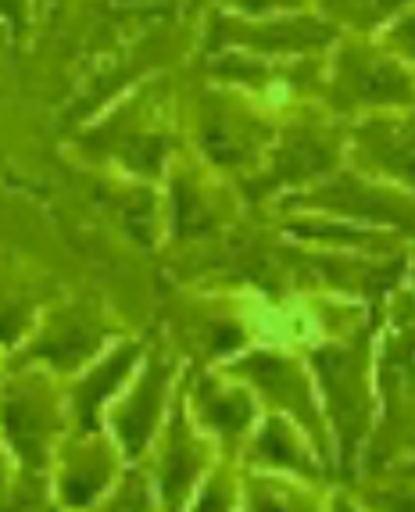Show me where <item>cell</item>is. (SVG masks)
I'll return each instance as SVG.
<instances>
[{
    "label": "cell",
    "instance_id": "cell-1",
    "mask_svg": "<svg viewBox=\"0 0 415 512\" xmlns=\"http://www.w3.org/2000/svg\"><path fill=\"white\" fill-rule=\"evenodd\" d=\"M380 326L383 312H373L308 351V366H312L315 387H319V402L333 437V455H337V484H351L358 477L365 444L376 427Z\"/></svg>",
    "mask_w": 415,
    "mask_h": 512
},
{
    "label": "cell",
    "instance_id": "cell-2",
    "mask_svg": "<svg viewBox=\"0 0 415 512\" xmlns=\"http://www.w3.org/2000/svg\"><path fill=\"white\" fill-rule=\"evenodd\" d=\"M376 348V412L373 437L365 444L358 473H383L415 462V291L390 298Z\"/></svg>",
    "mask_w": 415,
    "mask_h": 512
},
{
    "label": "cell",
    "instance_id": "cell-3",
    "mask_svg": "<svg viewBox=\"0 0 415 512\" xmlns=\"http://www.w3.org/2000/svg\"><path fill=\"white\" fill-rule=\"evenodd\" d=\"M222 369L229 376L244 380L258 394V402L265 405V412L287 416L290 423H297V427L305 430V437L315 444L319 459L326 462V470L337 480V455H333L330 423H326V412H322L319 387H315L308 359H297V355L280 348H247Z\"/></svg>",
    "mask_w": 415,
    "mask_h": 512
},
{
    "label": "cell",
    "instance_id": "cell-4",
    "mask_svg": "<svg viewBox=\"0 0 415 512\" xmlns=\"http://www.w3.org/2000/svg\"><path fill=\"white\" fill-rule=\"evenodd\" d=\"M187 405L194 423L222 444L226 459H240L262 423L258 394L226 369H187Z\"/></svg>",
    "mask_w": 415,
    "mask_h": 512
},
{
    "label": "cell",
    "instance_id": "cell-5",
    "mask_svg": "<svg viewBox=\"0 0 415 512\" xmlns=\"http://www.w3.org/2000/svg\"><path fill=\"white\" fill-rule=\"evenodd\" d=\"M58 423L61 412L54 405L51 380L43 373L18 376L0 398V430L26 470L40 473L54 462V455H58L54 441L61 434Z\"/></svg>",
    "mask_w": 415,
    "mask_h": 512
},
{
    "label": "cell",
    "instance_id": "cell-6",
    "mask_svg": "<svg viewBox=\"0 0 415 512\" xmlns=\"http://www.w3.org/2000/svg\"><path fill=\"white\" fill-rule=\"evenodd\" d=\"M215 466L208 434L194 423L187 405V394L179 391L169 405V427H165V444H161V505L165 512H190L197 487Z\"/></svg>",
    "mask_w": 415,
    "mask_h": 512
},
{
    "label": "cell",
    "instance_id": "cell-7",
    "mask_svg": "<svg viewBox=\"0 0 415 512\" xmlns=\"http://www.w3.org/2000/svg\"><path fill=\"white\" fill-rule=\"evenodd\" d=\"M240 462H244V470L280 473V477L312 480V484H337L333 473L326 470V462L315 452V444L305 437V430L290 423L287 416H276V412L262 416Z\"/></svg>",
    "mask_w": 415,
    "mask_h": 512
},
{
    "label": "cell",
    "instance_id": "cell-8",
    "mask_svg": "<svg viewBox=\"0 0 415 512\" xmlns=\"http://www.w3.org/2000/svg\"><path fill=\"white\" fill-rule=\"evenodd\" d=\"M172 380H176V366L165 355H154L147 359V366L140 369V380L133 384L129 398H122L115 409H111V430H115V444L126 459H140L151 444L154 430L161 427V416L169 409V398H176L172 391Z\"/></svg>",
    "mask_w": 415,
    "mask_h": 512
},
{
    "label": "cell",
    "instance_id": "cell-9",
    "mask_svg": "<svg viewBox=\"0 0 415 512\" xmlns=\"http://www.w3.org/2000/svg\"><path fill=\"white\" fill-rule=\"evenodd\" d=\"M301 205L340 215V219L369 222L376 230L387 226L394 233L415 237V194H398V190L376 187V183H365L358 176H340L330 187L308 194V201H301Z\"/></svg>",
    "mask_w": 415,
    "mask_h": 512
},
{
    "label": "cell",
    "instance_id": "cell-10",
    "mask_svg": "<svg viewBox=\"0 0 415 512\" xmlns=\"http://www.w3.org/2000/svg\"><path fill=\"white\" fill-rule=\"evenodd\" d=\"M115 480V448L101 434L68 437L54 455V491L68 512L90 509L108 495Z\"/></svg>",
    "mask_w": 415,
    "mask_h": 512
},
{
    "label": "cell",
    "instance_id": "cell-11",
    "mask_svg": "<svg viewBox=\"0 0 415 512\" xmlns=\"http://www.w3.org/2000/svg\"><path fill=\"white\" fill-rule=\"evenodd\" d=\"M355 154L365 172H380L415 194V115L365 122L355 133Z\"/></svg>",
    "mask_w": 415,
    "mask_h": 512
},
{
    "label": "cell",
    "instance_id": "cell-12",
    "mask_svg": "<svg viewBox=\"0 0 415 512\" xmlns=\"http://www.w3.org/2000/svg\"><path fill=\"white\" fill-rule=\"evenodd\" d=\"M333 484L280 477V473L244 470V498L240 512H326Z\"/></svg>",
    "mask_w": 415,
    "mask_h": 512
},
{
    "label": "cell",
    "instance_id": "cell-13",
    "mask_svg": "<svg viewBox=\"0 0 415 512\" xmlns=\"http://www.w3.org/2000/svg\"><path fill=\"white\" fill-rule=\"evenodd\" d=\"M136 359H140V348L136 344H122L115 348L104 362H97L94 369H86L79 387L72 391V416H76V430L83 434H101V416H104V405L119 384L133 373Z\"/></svg>",
    "mask_w": 415,
    "mask_h": 512
},
{
    "label": "cell",
    "instance_id": "cell-14",
    "mask_svg": "<svg viewBox=\"0 0 415 512\" xmlns=\"http://www.w3.org/2000/svg\"><path fill=\"white\" fill-rule=\"evenodd\" d=\"M344 104H412L415 90L408 76L380 58H351L340 72Z\"/></svg>",
    "mask_w": 415,
    "mask_h": 512
},
{
    "label": "cell",
    "instance_id": "cell-15",
    "mask_svg": "<svg viewBox=\"0 0 415 512\" xmlns=\"http://www.w3.org/2000/svg\"><path fill=\"white\" fill-rule=\"evenodd\" d=\"M333 165H337V151H333V144L326 137H319V133H290L283 140L272 169L265 172V180L258 183V190L294 187V183L326 176Z\"/></svg>",
    "mask_w": 415,
    "mask_h": 512
},
{
    "label": "cell",
    "instance_id": "cell-16",
    "mask_svg": "<svg viewBox=\"0 0 415 512\" xmlns=\"http://www.w3.org/2000/svg\"><path fill=\"white\" fill-rule=\"evenodd\" d=\"M101 344V330L90 326L86 319H61L51 326V333H43L33 348V359H43L58 373H72L83 366Z\"/></svg>",
    "mask_w": 415,
    "mask_h": 512
},
{
    "label": "cell",
    "instance_id": "cell-17",
    "mask_svg": "<svg viewBox=\"0 0 415 512\" xmlns=\"http://www.w3.org/2000/svg\"><path fill=\"white\" fill-rule=\"evenodd\" d=\"M344 487L369 512H415V473L401 466L383 473H358Z\"/></svg>",
    "mask_w": 415,
    "mask_h": 512
},
{
    "label": "cell",
    "instance_id": "cell-18",
    "mask_svg": "<svg viewBox=\"0 0 415 512\" xmlns=\"http://www.w3.org/2000/svg\"><path fill=\"white\" fill-rule=\"evenodd\" d=\"M240 498H244V462L219 455L197 487L190 512H240Z\"/></svg>",
    "mask_w": 415,
    "mask_h": 512
},
{
    "label": "cell",
    "instance_id": "cell-19",
    "mask_svg": "<svg viewBox=\"0 0 415 512\" xmlns=\"http://www.w3.org/2000/svg\"><path fill=\"white\" fill-rule=\"evenodd\" d=\"M97 512H154L144 473L129 470L126 477L115 484V491H108V498L97 505Z\"/></svg>",
    "mask_w": 415,
    "mask_h": 512
},
{
    "label": "cell",
    "instance_id": "cell-20",
    "mask_svg": "<svg viewBox=\"0 0 415 512\" xmlns=\"http://www.w3.org/2000/svg\"><path fill=\"white\" fill-rule=\"evenodd\" d=\"M326 512H369L362 502H358L355 495H351L348 487L337 484L333 487V495H330V505H326Z\"/></svg>",
    "mask_w": 415,
    "mask_h": 512
},
{
    "label": "cell",
    "instance_id": "cell-21",
    "mask_svg": "<svg viewBox=\"0 0 415 512\" xmlns=\"http://www.w3.org/2000/svg\"><path fill=\"white\" fill-rule=\"evenodd\" d=\"M398 40L405 43V47H412V51H415V18L401 22V26H398Z\"/></svg>",
    "mask_w": 415,
    "mask_h": 512
},
{
    "label": "cell",
    "instance_id": "cell-22",
    "mask_svg": "<svg viewBox=\"0 0 415 512\" xmlns=\"http://www.w3.org/2000/svg\"><path fill=\"white\" fill-rule=\"evenodd\" d=\"M240 4H247V8H269V4H276V0H240Z\"/></svg>",
    "mask_w": 415,
    "mask_h": 512
},
{
    "label": "cell",
    "instance_id": "cell-23",
    "mask_svg": "<svg viewBox=\"0 0 415 512\" xmlns=\"http://www.w3.org/2000/svg\"><path fill=\"white\" fill-rule=\"evenodd\" d=\"M4 480H8V470H4V462H0V502H4Z\"/></svg>",
    "mask_w": 415,
    "mask_h": 512
},
{
    "label": "cell",
    "instance_id": "cell-24",
    "mask_svg": "<svg viewBox=\"0 0 415 512\" xmlns=\"http://www.w3.org/2000/svg\"><path fill=\"white\" fill-rule=\"evenodd\" d=\"M401 470H412V473H415V462H405V466H401Z\"/></svg>",
    "mask_w": 415,
    "mask_h": 512
},
{
    "label": "cell",
    "instance_id": "cell-25",
    "mask_svg": "<svg viewBox=\"0 0 415 512\" xmlns=\"http://www.w3.org/2000/svg\"><path fill=\"white\" fill-rule=\"evenodd\" d=\"M412 291H415V262H412Z\"/></svg>",
    "mask_w": 415,
    "mask_h": 512
}]
</instances>
